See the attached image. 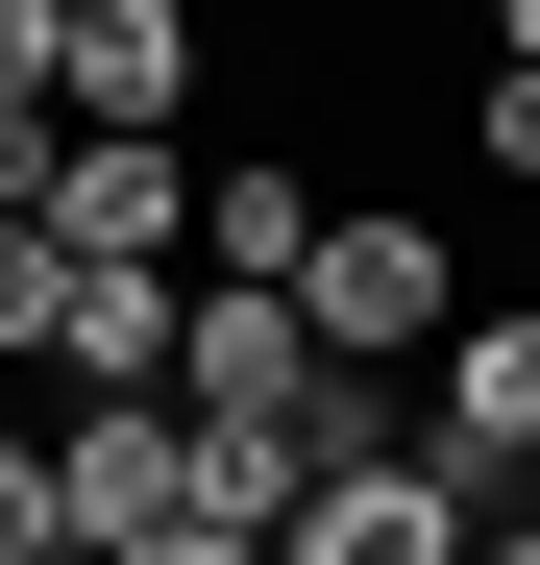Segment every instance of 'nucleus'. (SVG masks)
<instances>
[{"label":"nucleus","mask_w":540,"mask_h":565,"mask_svg":"<svg viewBox=\"0 0 540 565\" xmlns=\"http://www.w3.org/2000/svg\"><path fill=\"white\" fill-rule=\"evenodd\" d=\"M467 172H492V198H540V50H492V74H467Z\"/></svg>","instance_id":"obj_9"},{"label":"nucleus","mask_w":540,"mask_h":565,"mask_svg":"<svg viewBox=\"0 0 540 565\" xmlns=\"http://www.w3.org/2000/svg\"><path fill=\"white\" fill-rule=\"evenodd\" d=\"M50 246H74V270H197V148H99V124H74Z\"/></svg>","instance_id":"obj_6"},{"label":"nucleus","mask_w":540,"mask_h":565,"mask_svg":"<svg viewBox=\"0 0 540 565\" xmlns=\"http://www.w3.org/2000/svg\"><path fill=\"white\" fill-rule=\"evenodd\" d=\"M492 50H540V0H492Z\"/></svg>","instance_id":"obj_16"},{"label":"nucleus","mask_w":540,"mask_h":565,"mask_svg":"<svg viewBox=\"0 0 540 565\" xmlns=\"http://www.w3.org/2000/svg\"><path fill=\"white\" fill-rule=\"evenodd\" d=\"M295 246H320V172H295V148L197 172V270H222V296H295Z\"/></svg>","instance_id":"obj_7"},{"label":"nucleus","mask_w":540,"mask_h":565,"mask_svg":"<svg viewBox=\"0 0 540 565\" xmlns=\"http://www.w3.org/2000/svg\"><path fill=\"white\" fill-rule=\"evenodd\" d=\"M172 296H197V270H74L50 369H74V394H172Z\"/></svg>","instance_id":"obj_8"},{"label":"nucleus","mask_w":540,"mask_h":565,"mask_svg":"<svg viewBox=\"0 0 540 565\" xmlns=\"http://www.w3.org/2000/svg\"><path fill=\"white\" fill-rule=\"evenodd\" d=\"M467 541H492V492L393 418V443H344L320 492H295V541H270V565H467Z\"/></svg>","instance_id":"obj_2"},{"label":"nucleus","mask_w":540,"mask_h":565,"mask_svg":"<svg viewBox=\"0 0 540 565\" xmlns=\"http://www.w3.org/2000/svg\"><path fill=\"white\" fill-rule=\"evenodd\" d=\"M74 198V124H0V222H50Z\"/></svg>","instance_id":"obj_13"},{"label":"nucleus","mask_w":540,"mask_h":565,"mask_svg":"<svg viewBox=\"0 0 540 565\" xmlns=\"http://www.w3.org/2000/svg\"><path fill=\"white\" fill-rule=\"evenodd\" d=\"M467 565H540V467H516V492H492V541H467Z\"/></svg>","instance_id":"obj_15"},{"label":"nucleus","mask_w":540,"mask_h":565,"mask_svg":"<svg viewBox=\"0 0 540 565\" xmlns=\"http://www.w3.org/2000/svg\"><path fill=\"white\" fill-rule=\"evenodd\" d=\"M0 124H74V0H0Z\"/></svg>","instance_id":"obj_10"},{"label":"nucleus","mask_w":540,"mask_h":565,"mask_svg":"<svg viewBox=\"0 0 540 565\" xmlns=\"http://www.w3.org/2000/svg\"><path fill=\"white\" fill-rule=\"evenodd\" d=\"M50 492H74V565H123V541L197 516V418H172V394H74L50 418Z\"/></svg>","instance_id":"obj_3"},{"label":"nucleus","mask_w":540,"mask_h":565,"mask_svg":"<svg viewBox=\"0 0 540 565\" xmlns=\"http://www.w3.org/2000/svg\"><path fill=\"white\" fill-rule=\"evenodd\" d=\"M295 320H320V369H442L467 344V246H442V198H320V246H295Z\"/></svg>","instance_id":"obj_1"},{"label":"nucleus","mask_w":540,"mask_h":565,"mask_svg":"<svg viewBox=\"0 0 540 565\" xmlns=\"http://www.w3.org/2000/svg\"><path fill=\"white\" fill-rule=\"evenodd\" d=\"M0 565H74V492H50V443L0 418Z\"/></svg>","instance_id":"obj_12"},{"label":"nucleus","mask_w":540,"mask_h":565,"mask_svg":"<svg viewBox=\"0 0 540 565\" xmlns=\"http://www.w3.org/2000/svg\"><path fill=\"white\" fill-rule=\"evenodd\" d=\"M50 320H74V246H50V222H0V369H50Z\"/></svg>","instance_id":"obj_11"},{"label":"nucleus","mask_w":540,"mask_h":565,"mask_svg":"<svg viewBox=\"0 0 540 565\" xmlns=\"http://www.w3.org/2000/svg\"><path fill=\"white\" fill-rule=\"evenodd\" d=\"M197 0H74V124H99V148H172V124H197Z\"/></svg>","instance_id":"obj_5"},{"label":"nucleus","mask_w":540,"mask_h":565,"mask_svg":"<svg viewBox=\"0 0 540 565\" xmlns=\"http://www.w3.org/2000/svg\"><path fill=\"white\" fill-rule=\"evenodd\" d=\"M418 443L467 467V492H516V467H540V296H467V344L418 369Z\"/></svg>","instance_id":"obj_4"},{"label":"nucleus","mask_w":540,"mask_h":565,"mask_svg":"<svg viewBox=\"0 0 540 565\" xmlns=\"http://www.w3.org/2000/svg\"><path fill=\"white\" fill-rule=\"evenodd\" d=\"M123 565H270V541H222V516H172V541H123Z\"/></svg>","instance_id":"obj_14"}]
</instances>
